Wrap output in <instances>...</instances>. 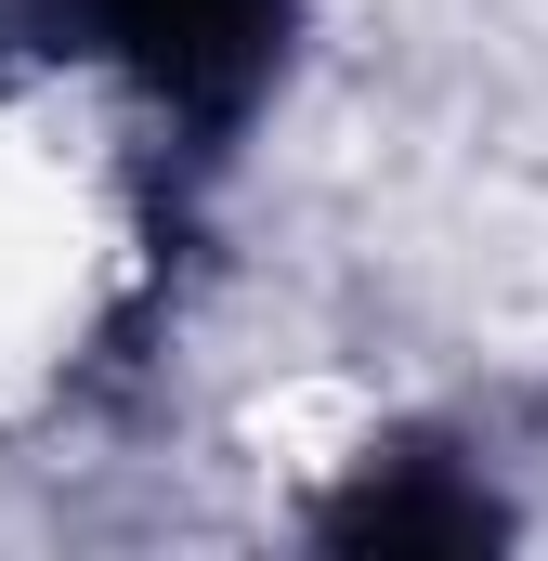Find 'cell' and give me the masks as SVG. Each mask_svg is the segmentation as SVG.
Masks as SVG:
<instances>
[{
    "instance_id": "obj_1",
    "label": "cell",
    "mask_w": 548,
    "mask_h": 561,
    "mask_svg": "<svg viewBox=\"0 0 548 561\" xmlns=\"http://www.w3.org/2000/svg\"><path fill=\"white\" fill-rule=\"evenodd\" d=\"M274 13L287 0H79V26L132 53L170 105H236L274 53Z\"/></svg>"
}]
</instances>
